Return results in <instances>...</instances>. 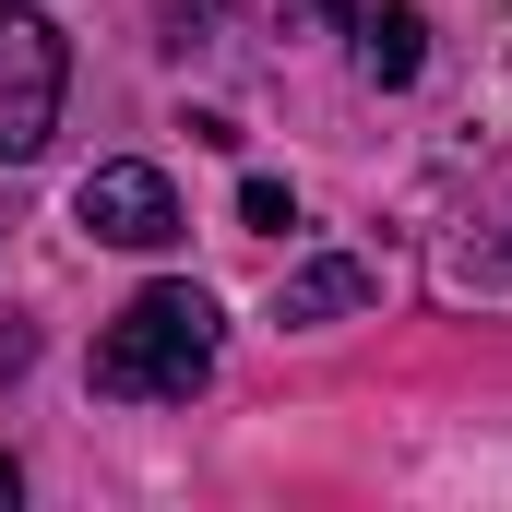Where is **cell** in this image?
Listing matches in <instances>:
<instances>
[{
  "label": "cell",
  "mask_w": 512,
  "mask_h": 512,
  "mask_svg": "<svg viewBox=\"0 0 512 512\" xmlns=\"http://www.w3.org/2000/svg\"><path fill=\"white\" fill-rule=\"evenodd\" d=\"M346 310H370V262L358 251H322L274 286V322H346Z\"/></svg>",
  "instance_id": "5"
},
{
  "label": "cell",
  "mask_w": 512,
  "mask_h": 512,
  "mask_svg": "<svg viewBox=\"0 0 512 512\" xmlns=\"http://www.w3.org/2000/svg\"><path fill=\"white\" fill-rule=\"evenodd\" d=\"M203 382H215V298L203 286H143L96 334V393H120V405H191Z\"/></svg>",
  "instance_id": "1"
},
{
  "label": "cell",
  "mask_w": 512,
  "mask_h": 512,
  "mask_svg": "<svg viewBox=\"0 0 512 512\" xmlns=\"http://www.w3.org/2000/svg\"><path fill=\"white\" fill-rule=\"evenodd\" d=\"M346 24H358V72L370 84H417V60H429V12L417 0H346Z\"/></svg>",
  "instance_id": "4"
},
{
  "label": "cell",
  "mask_w": 512,
  "mask_h": 512,
  "mask_svg": "<svg viewBox=\"0 0 512 512\" xmlns=\"http://www.w3.org/2000/svg\"><path fill=\"white\" fill-rule=\"evenodd\" d=\"M155 24H167V48H215L227 0H155Z\"/></svg>",
  "instance_id": "6"
},
{
  "label": "cell",
  "mask_w": 512,
  "mask_h": 512,
  "mask_svg": "<svg viewBox=\"0 0 512 512\" xmlns=\"http://www.w3.org/2000/svg\"><path fill=\"white\" fill-rule=\"evenodd\" d=\"M12 501H24V465H12V453H0V512H12Z\"/></svg>",
  "instance_id": "8"
},
{
  "label": "cell",
  "mask_w": 512,
  "mask_h": 512,
  "mask_svg": "<svg viewBox=\"0 0 512 512\" xmlns=\"http://www.w3.org/2000/svg\"><path fill=\"white\" fill-rule=\"evenodd\" d=\"M239 215H251V227H298V203H286V179H239Z\"/></svg>",
  "instance_id": "7"
},
{
  "label": "cell",
  "mask_w": 512,
  "mask_h": 512,
  "mask_svg": "<svg viewBox=\"0 0 512 512\" xmlns=\"http://www.w3.org/2000/svg\"><path fill=\"white\" fill-rule=\"evenodd\" d=\"M60 96H72V48H60V24L24 12V0H0V167L48 155Z\"/></svg>",
  "instance_id": "2"
},
{
  "label": "cell",
  "mask_w": 512,
  "mask_h": 512,
  "mask_svg": "<svg viewBox=\"0 0 512 512\" xmlns=\"http://www.w3.org/2000/svg\"><path fill=\"white\" fill-rule=\"evenodd\" d=\"M72 215H84V239H108V251H167L179 239V191H167V167H96L84 191H72Z\"/></svg>",
  "instance_id": "3"
}]
</instances>
